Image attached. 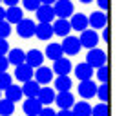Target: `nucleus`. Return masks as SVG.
<instances>
[{"instance_id": "f257e3e1", "label": "nucleus", "mask_w": 126, "mask_h": 116, "mask_svg": "<svg viewBox=\"0 0 126 116\" xmlns=\"http://www.w3.org/2000/svg\"><path fill=\"white\" fill-rule=\"evenodd\" d=\"M86 62H88L93 69H97V67H101V65H106V53H104L102 49H99V47H92V49L88 51V54H86Z\"/></svg>"}, {"instance_id": "f03ea898", "label": "nucleus", "mask_w": 126, "mask_h": 116, "mask_svg": "<svg viewBox=\"0 0 126 116\" xmlns=\"http://www.w3.org/2000/svg\"><path fill=\"white\" fill-rule=\"evenodd\" d=\"M53 11L55 16H59V18H69L75 13V7H73L71 0H57L53 4Z\"/></svg>"}, {"instance_id": "7ed1b4c3", "label": "nucleus", "mask_w": 126, "mask_h": 116, "mask_svg": "<svg viewBox=\"0 0 126 116\" xmlns=\"http://www.w3.org/2000/svg\"><path fill=\"white\" fill-rule=\"evenodd\" d=\"M60 47H62V53L64 54H69V56H75V54H79L80 51V42L77 36H64V42L60 44Z\"/></svg>"}, {"instance_id": "20e7f679", "label": "nucleus", "mask_w": 126, "mask_h": 116, "mask_svg": "<svg viewBox=\"0 0 126 116\" xmlns=\"http://www.w3.org/2000/svg\"><path fill=\"white\" fill-rule=\"evenodd\" d=\"M79 42H80L82 47H86V49L97 47V44H99V35H97V31H95V29H84V31H80Z\"/></svg>"}, {"instance_id": "39448f33", "label": "nucleus", "mask_w": 126, "mask_h": 116, "mask_svg": "<svg viewBox=\"0 0 126 116\" xmlns=\"http://www.w3.org/2000/svg\"><path fill=\"white\" fill-rule=\"evenodd\" d=\"M35 24L31 18H22L18 24H16V33H18L20 38H31L35 35Z\"/></svg>"}, {"instance_id": "423d86ee", "label": "nucleus", "mask_w": 126, "mask_h": 116, "mask_svg": "<svg viewBox=\"0 0 126 116\" xmlns=\"http://www.w3.org/2000/svg\"><path fill=\"white\" fill-rule=\"evenodd\" d=\"M77 91H79V94L84 100H90V98L95 96V93H97V85L93 84V80H80L79 87H77Z\"/></svg>"}, {"instance_id": "0eeeda50", "label": "nucleus", "mask_w": 126, "mask_h": 116, "mask_svg": "<svg viewBox=\"0 0 126 116\" xmlns=\"http://www.w3.org/2000/svg\"><path fill=\"white\" fill-rule=\"evenodd\" d=\"M37 13V18L38 22H53L55 20V11H53V6H47V4H40V6L35 9Z\"/></svg>"}, {"instance_id": "6e6552de", "label": "nucleus", "mask_w": 126, "mask_h": 116, "mask_svg": "<svg viewBox=\"0 0 126 116\" xmlns=\"http://www.w3.org/2000/svg\"><path fill=\"white\" fill-rule=\"evenodd\" d=\"M26 63H28L29 67H33V69H37V67H40L42 63H44V53L38 49H31L26 53Z\"/></svg>"}, {"instance_id": "1a4fd4ad", "label": "nucleus", "mask_w": 126, "mask_h": 116, "mask_svg": "<svg viewBox=\"0 0 126 116\" xmlns=\"http://www.w3.org/2000/svg\"><path fill=\"white\" fill-rule=\"evenodd\" d=\"M106 24H108V16L102 11H95L88 16V25H92V29H102L106 27Z\"/></svg>"}, {"instance_id": "9d476101", "label": "nucleus", "mask_w": 126, "mask_h": 116, "mask_svg": "<svg viewBox=\"0 0 126 116\" xmlns=\"http://www.w3.org/2000/svg\"><path fill=\"white\" fill-rule=\"evenodd\" d=\"M55 104L60 109H71L73 104H75V98L69 91H60L59 94H55Z\"/></svg>"}, {"instance_id": "9b49d317", "label": "nucleus", "mask_w": 126, "mask_h": 116, "mask_svg": "<svg viewBox=\"0 0 126 116\" xmlns=\"http://www.w3.org/2000/svg\"><path fill=\"white\" fill-rule=\"evenodd\" d=\"M51 27H53V35H59V36H68L69 31H71V25H69L68 18L53 20V22H51Z\"/></svg>"}, {"instance_id": "f8f14e48", "label": "nucleus", "mask_w": 126, "mask_h": 116, "mask_svg": "<svg viewBox=\"0 0 126 116\" xmlns=\"http://www.w3.org/2000/svg\"><path fill=\"white\" fill-rule=\"evenodd\" d=\"M35 36L38 40H49L53 36V27L49 22H38L35 25Z\"/></svg>"}, {"instance_id": "ddd939ff", "label": "nucleus", "mask_w": 126, "mask_h": 116, "mask_svg": "<svg viewBox=\"0 0 126 116\" xmlns=\"http://www.w3.org/2000/svg\"><path fill=\"white\" fill-rule=\"evenodd\" d=\"M69 18H71L69 20L71 29H75V31H84V29H88V16H86L84 13H73Z\"/></svg>"}, {"instance_id": "4468645a", "label": "nucleus", "mask_w": 126, "mask_h": 116, "mask_svg": "<svg viewBox=\"0 0 126 116\" xmlns=\"http://www.w3.org/2000/svg\"><path fill=\"white\" fill-rule=\"evenodd\" d=\"M33 74H35V80L40 85H47L53 80V71H51L49 67H44V65L37 67V71H33Z\"/></svg>"}, {"instance_id": "2eb2a0df", "label": "nucleus", "mask_w": 126, "mask_h": 116, "mask_svg": "<svg viewBox=\"0 0 126 116\" xmlns=\"http://www.w3.org/2000/svg\"><path fill=\"white\" fill-rule=\"evenodd\" d=\"M15 78L18 82H28L33 78V67H29L28 63H20V65H15Z\"/></svg>"}, {"instance_id": "dca6fc26", "label": "nucleus", "mask_w": 126, "mask_h": 116, "mask_svg": "<svg viewBox=\"0 0 126 116\" xmlns=\"http://www.w3.org/2000/svg\"><path fill=\"white\" fill-rule=\"evenodd\" d=\"M37 100L42 105H51L55 102V89L53 87H40V91L37 94Z\"/></svg>"}, {"instance_id": "f3484780", "label": "nucleus", "mask_w": 126, "mask_h": 116, "mask_svg": "<svg viewBox=\"0 0 126 116\" xmlns=\"http://www.w3.org/2000/svg\"><path fill=\"white\" fill-rule=\"evenodd\" d=\"M22 94L24 96H28V98H37V94H38V91H40V84H38L37 80H28V82H24V85L22 87Z\"/></svg>"}, {"instance_id": "a211bd4d", "label": "nucleus", "mask_w": 126, "mask_h": 116, "mask_svg": "<svg viewBox=\"0 0 126 116\" xmlns=\"http://www.w3.org/2000/svg\"><path fill=\"white\" fill-rule=\"evenodd\" d=\"M42 107H44V105H42L37 98H28V100L22 104V109H24V113L28 116H37L38 111H40Z\"/></svg>"}, {"instance_id": "6ab92c4d", "label": "nucleus", "mask_w": 126, "mask_h": 116, "mask_svg": "<svg viewBox=\"0 0 126 116\" xmlns=\"http://www.w3.org/2000/svg\"><path fill=\"white\" fill-rule=\"evenodd\" d=\"M22 18H24V11H22V7H18V6H11V7H7V9H6V18H4V20H7L9 24H18Z\"/></svg>"}, {"instance_id": "aec40b11", "label": "nucleus", "mask_w": 126, "mask_h": 116, "mask_svg": "<svg viewBox=\"0 0 126 116\" xmlns=\"http://www.w3.org/2000/svg\"><path fill=\"white\" fill-rule=\"evenodd\" d=\"M53 73H57V74H69L71 73V62H69L68 58H57V60H53Z\"/></svg>"}, {"instance_id": "412c9836", "label": "nucleus", "mask_w": 126, "mask_h": 116, "mask_svg": "<svg viewBox=\"0 0 126 116\" xmlns=\"http://www.w3.org/2000/svg\"><path fill=\"white\" fill-rule=\"evenodd\" d=\"M75 76L79 80H90L93 76V67L90 65L88 62H82V63H77L75 67Z\"/></svg>"}, {"instance_id": "4be33fe9", "label": "nucleus", "mask_w": 126, "mask_h": 116, "mask_svg": "<svg viewBox=\"0 0 126 116\" xmlns=\"http://www.w3.org/2000/svg\"><path fill=\"white\" fill-rule=\"evenodd\" d=\"M7 60H9V63H13V65H20V63H24L26 62V53L22 49H9L7 51Z\"/></svg>"}, {"instance_id": "5701e85b", "label": "nucleus", "mask_w": 126, "mask_h": 116, "mask_svg": "<svg viewBox=\"0 0 126 116\" xmlns=\"http://www.w3.org/2000/svg\"><path fill=\"white\" fill-rule=\"evenodd\" d=\"M71 113L75 116H92V105L88 102H75L71 107Z\"/></svg>"}, {"instance_id": "b1692460", "label": "nucleus", "mask_w": 126, "mask_h": 116, "mask_svg": "<svg viewBox=\"0 0 126 116\" xmlns=\"http://www.w3.org/2000/svg\"><path fill=\"white\" fill-rule=\"evenodd\" d=\"M4 91H6V98L9 102H13V104H15V102H20V100H22V96H24L22 89H20L18 85H13V84L9 85V87H6Z\"/></svg>"}, {"instance_id": "393cba45", "label": "nucleus", "mask_w": 126, "mask_h": 116, "mask_svg": "<svg viewBox=\"0 0 126 116\" xmlns=\"http://www.w3.org/2000/svg\"><path fill=\"white\" fill-rule=\"evenodd\" d=\"M55 89L60 93V91H69L71 89V78L68 74H59L55 78Z\"/></svg>"}, {"instance_id": "a878e982", "label": "nucleus", "mask_w": 126, "mask_h": 116, "mask_svg": "<svg viewBox=\"0 0 126 116\" xmlns=\"http://www.w3.org/2000/svg\"><path fill=\"white\" fill-rule=\"evenodd\" d=\"M62 47H60V44H49L46 47V53H44V56L46 58H49V60H57L62 56Z\"/></svg>"}, {"instance_id": "bb28decb", "label": "nucleus", "mask_w": 126, "mask_h": 116, "mask_svg": "<svg viewBox=\"0 0 126 116\" xmlns=\"http://www.w3.org/2000/svg\"><path fill=\"white\" fill-rule=\"evenodd\" d=\"M13 113H15V104L9 102L7 98L0 100V116H11Z\"/></svg>"}, {"instance_id": "cd10ccee", "label": "nucleus", "mask_w": 126, "mask_h": 116, "mask_svg": "<svg viewBox=\"0 0 126 116\" xmlns=\"http://www.w3.org/2000/svg\"><path fill=\"white\" fill-rule=\"evenodd\" d=\"M95 96H99L101 102H106V104H108V100H110V87H108V82L97 85V93H95Z\"/></svg>"}, {"instance_id": "c85d7f7f", "label": "nucleus", "mask_w": 126, "mask_h": 116, "mask_svg": "<svg viewBox=\"0 0 126 116\" xmlns=\"http://www.w3.org/2000/svg\"><path fill=\"white\" fill-rule=\"evenodd\" d=\"M92 116H110V109L108 104H97L95 107H92Z\"/></svg>"}, {"instance_id": "c756f323", "label": "nucleus", "mask_w": 126, "mask_h": 116, "mask_svg": "<svg viewBox=\"0 0 126 116\" xmlns=\"http://www.w3.org/2000/svg\"><path fill=\"white\" fill-rule=\"evenodd\" d=\"M13 84V78H11V74L9 73H0V91H4L6 87H9V85Z\"/></svg>"}, {"instance_id": "7c9ffc66", "label": "nucleus", "mask_w": 126, "mask_h": 116, "mask_svg": "<svg viewBox=\"0 0 126 116\" xmlns=\"http://www.w3.org/2000/svg\"><path fill=\"white\" fill-rule=\"evenodd\" d=\"M11 24L7 20H0V38H7L11 35Z\"/></svg>"}, {"instance_id": "2f4dec72", "label": "nucleus", "mask_w": 126, "mask_h": 116, "mask_svg": "<svg viewBox=\"0 0 126 116\" xmlns=\"http://www.w3.org/2000/svg\"><path fill=\"white\" fill-rule=\"evenodd\" d=\"M97 78L101 80V84L108 82V78H110V69H108V65H101V67H97Z\"/></svg>"}, {"instance_id": "473e14b6", "label": "nucleus", "mask_w": 126, "mask_h": 116, "mask_svg": "<svg viewBox=\"0 0 126 116\" xmlns=\"http://www.w3.org/2000/svg\"><path fill=\"white\" fill-rule=\"evenodd\" d=\"M22 6L29 11H35L38 6H40V0H22Z\"/></svg>"}, {"instance_id": "72a5a7b5", "label": "nucleus", "mask_w": 126, "mask_h": 116, "mask_svg": "<svg viewBox=\"0 0 126 116\" xmlns=\"http://www.w3.org/2000/svg\"><path fill=\"white\" fill-rule=\"evenodd\" d=\"M37 116H55V111L51 109L49 105H44L40 111H38V114H37Z\"/></svg>"}, {"instance_id": "f704fd0d", "label": "nucleus", "mask_w": 126, "mask_h": 116, "mask_svg": "<svg viewBox=\"0 0 126 116\" xmlns=\"http://www.w3.org/2000/svg\"><path fill=\"white\" fill-rule=\"evenodd\" d=\"M7 67H9V60H7L6 54H0V73L7 71Z\"/></svg>"}, {"instance_id": "c9c22d12", "label": "nucleus", "mask_w": 126, "mask_h": 116, "mask_svg": "<svg viewBox=\"0 0 126 116\" xmlns=\"http://www.w3.org/2000/svg\"><path fill=\"white\" fill-rule=\"evenodd\" d=\"M9 49L11 47H9V44H7V40L6 38H0V54H7Z\"/></svg>"}, {"instance_id": "e433bc0d", "label": "nucleus", "mask_w": 126, "mask_h": 116, "mask_svg": "<svg viewBox=\"0 0 126 116\" xmlns=\"http://www.w3.org/2000/svg\"><path fill=\"white\" fill-rule=\"evenodd\" d=\"M55 116H75L71 109H60V113H55Z\"/></svg>"}, {"instance_id": "4c0bfd02", "label": "nucleus", "mask_w": 126, "mask_h": 116, "mask_svg": "<svg viewBox=\"0 0 126 116\" xmlns=\"http://www.w3.org/2000/svg\"><path fill=\"white\" fill-rule=\"evenodd\" d=\"M97 4H99V7H101V9H108L110 0H97Z\"/></svg>"}, {"instance_id": "58836bf2", "label": "nucleus", "mask_w": 126, "mask_h": 116, "mask_svg": "<svg viewBox=\"0 0 126 116\" xmlns=\"http://www.w3.org/2000/svg\"><path fill=\"white\" fill-rule=\"evenodd\" d=\"M2 2L6 4L7 7H11V6H18V2H20V0H2Z\"/></svg>"}, {"instance_id": "ea45409f", "label": "nucleus", "mask_w": 126, "mask_h": 116, "mask_svg": "<svg viewBox=\"0 0 126 116\" xmlns=\"http://www.w3.org/2000/svg\"><path fill=\"white\" fill-rule=\"evenodd\" d=\"M102 29H104V27H102ZM102 38H104V40H106V42L110 40V29H108V27H106V29H104V31H102Z\"/></svg>"}, {"instance_id": "a19ab883", "label": "nucleus", "mask_w": 126, "mask_h": 116, "mask_svg": "<svg viewBox=\"0 0 126 116\" xmlns=\"http://www.w3.org/2000/svg\"><path fill=\"white\" fill-rule=\"evenodd\" d=\"M57 0H40V4H47V6H53Z\"/></svg>"}, {"instance_id": "79ce46f5", "label": "nucleus", "mask_w": 126, "mask_h": 116, "mask_svg": "<svg viewBox=\"0 0 126 116\" xmlns=\"http://www.w3.org/2000/svg\"><path fill=\"white\" fill-rule=\"evenodd\" d=\"M4 18H6V9L0 6V20H4Z\"/></svg>"}, {"instance_id": "37998d69", "label": "nucleus", "mask_w": 126, "mask_h": 116, "mask_svg": "<svg viewBox=\"0 0 126 116\" xmlns=\"http://www.w3.org/2000/svg\"><path fill=\"white\" fill-rule=\"evenodd\" d=\"M80 2H82V4H92L93 0H80Z\"/></svg>"}, {"instance_id": "c03bdc74", "label": "nucleus", "mask_w": 126, "mask_h": 116, "mask_svg": "<svg viewBox=\"0 0 126 116\" xmlns=\"http://www.w3.org/2000/svg\"><path fill=\"white\" fill-rule=\"evenodd\" d=\"M0 2H2V0H0Z\"/></svg>"}]
</instances>
